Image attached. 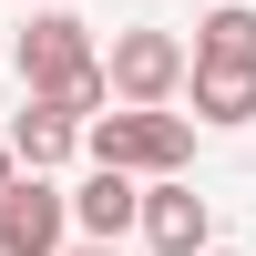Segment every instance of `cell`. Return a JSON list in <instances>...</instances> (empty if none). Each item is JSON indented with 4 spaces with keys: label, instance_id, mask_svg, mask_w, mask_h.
<instances>
[{
    "label": "cell",
    "instance_id": "obj_1",
    "mask_svg": "<svg viewBox=\"0 0 256 256\" xmlns=\"http://www.w3.org/2000/svg\"><path fill=\"white\" fill-rule=\"evenodd\" d=\"M10 72H20V92H52V102H72L82 123L113 102V72H102V52H92V20H72V10H31V20H20V41H10Z\"/></svg>",
    "mask_w": 256,
    "mask_h": 256
},
{
    "label": "cell",
    "instance_id": "obj_2",
    "mask_svg": "<svg viewBox=\"0 0 256 256\" xmlns=\"http://www.w3.org/2000/svg\"><path fill=\"white\" fill-rule=\"evenodd\" d=\"M82 154H92V164H134V174H184V164H195V113L113 102V113L82 123Z\"/></svg>",
    "mask_w": 256,
    "mask_h": 256
},
{
    "label": "cell",
    "instance_id": "obj_3",
    "mask_svg": "<svg viewBox=\"0 0 256 256\" xmlns=\"http://www.w3.org/2000/svg\"><path fill=\"white\" fill-rule=\"evenodd\" d=\"M102 72H113V102H174L184 72H195V52H184L174 31H113V52H102Z\"/></svg>",
    "mask_w": 256,
    "mask_h": 256
},
{
    "label": "cell",
    "instance_id": "obj_4",
    "mask_svg": "<svg viewBox=\"0 0 256 256\" xmlns=\"http://www.w3.org/2000/svg\"><path fill=\"white\" fill-rule=\"evenodd\" d=\"M62 236H72V195L41 164H20L0 195V256H62Z\"/></svg>",
    "mask_w": 256,
    "mask_h": 256
},
{
    "label": "cell",
    "instance_id": "obj_5",
    "mask_svg": "<svg viewBox=\"0 0 256 256\" xmlns=\"http://www.w3.org/2000/svg\"><path fill=\"white\" fill-rule=\"evenodd\" d=\"M144 246L154 256H205L216 246V216L184 174H144Z\"/></svg>",
    "mask_w": 256,
    "mask_h": 256
},
{
    "label": "cell",
    "instance_id": "obj_6",
    "mask_svg": "<svg viewBox=\"0 0 256 256\" xmlns=\"http://www.w3.org/2000/svg\"><path fill=\"white\" fill-rule=\"evenodd\" d=\"M72 226H82V236H134V226H144V174H134V164H92V174H82L72 184Z\"/></svg>",
    "mask_w": 256,
    "mask_h": 256
},
{
    "label": "cell",
    "instance_id": "obj_7",
    "mask_svg": "<svg viewBox=\"0 0 256 256\" xmlns=\"http://www.w3.org/2000/svg\"><path fill=\"white\" fill-rule=\"evenodd\" d=\"M184 92H195V123L236 134V123H256V62H195Z\"/></svg>",
    "mask_w": 256,
    "mask_h": 256
},
{
    "label": "cell",
    "instance_id": "obj_8",
    "mask_svg": "<svg viewBox=\"0 0 256 256\" xmlns=\"http://www.w3.org/2000/svg\"><path fill=\"white\" fill-rule=\"evenodd\" d=\"M10 154L41 164V174H52V164H72V154H82V113H72V102H52V92H31V113L10 123Z\"/></svg>",
    "mask_w": 256,
    "mask_h": 256
},
{
    "label": "cell",
    "instance_id": "obj_9",
    "mask_svg": "<svg viewBox=\"0 0 256 256\" xmlns=\"http://www.w3.org/2000/svg\"><path fill=\"white\" fill-rule=\"evenodd\" d=\"M195 62H256V10L246 0H226V10L195 20Z\"/></svg>",
    "mask_w": 256,
    "mask_h": 256
},
{
    "label": "cell",
    "instance_id": "obj_10",
    "mask_svg": "<svg viewBox=\"0 0 256 256\" xmlns=\"http://www.w3.org/2000/svg\"><path fill=\"white\" fill-rule=\"evenodd\" d=\"M10 174H20V154H10V144H0V195H10Z\"/></svg>",
    "mask_w": 256,
    "mask_h": 256
},
{
    "label": "cell",
    "instance_id": "obj_11",
    "mask_svg": "<svg viewBox=\"0 0 256 256\" xmlns=\"http://www.w3.org/2000/svg\"><path fill=\"white\" fill-rule=\"evenodd\" d=\"M72 256H123V246H113V236H92V246H72Z\"/></svg>",
    "mask_w": 256,
    "mask_h": 256
},
{
    "label": "cell",
    "instance_id": "obj_12",
    "mask_svg": "<svg viewBox=\"0 0 256 256\" xmlns=\"http://www.w3.org/2000/svg\"><path fill=\"white\" fill-rule=\"evenodd\" d=\"M205 256H246V246H205Z\"/></svg>",
    "mask_w": 256,
    "mask_h": 256
}]
</instances>
